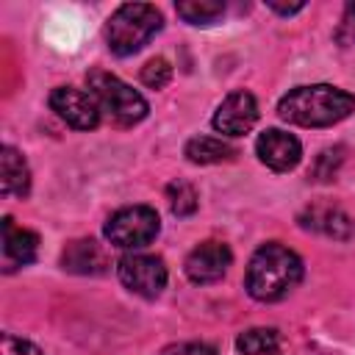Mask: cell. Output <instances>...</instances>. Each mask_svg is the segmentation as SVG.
Returning <instances> with one entry per match:
<instances>
[{"label": "cell", "instance_id": "1", "mask_svg": "<svg viewBox=\"0 0 355 355\" xmlns=\"http://www.w3.org/2000/svg\"><path fill=\"white\" fill-rule=\"evenodd\" d=\"M302 280V258L280 241L261 244L244 275V288L258 302H277L291 294Z\"/></svg>", "mask_w": 355, "mask_h": 355}, {"label": "cell", "instance_id": "2", "mask_svg": "<svg viewBox=\"0 0 355 355\" xmlns=\"http://www.w3.org/2000/svg\"><path fill=\"white\" fill-rule=\"evenodd\" d=\"M355 111V97L330 83H311L291 89L280 103V119L302 128H327L347 119Z\"/></svg>", "mask_w": 355, "mask_h": 355}, {"label": "cell", "instance_id": "3", "mask_svg": "<svg viewBox=\"0 0 355 355\" xmlns=\"http://www.w3.org/2000/svg\"><path fill=\"white\" fill-rule=\"evenodd\" d=\"M161 11L150 3H125L119 6L108 25H105V42L111 53L116 55H133L141 50L158 31H161Z\"/></svg>", "mask_w": 355, "mask_h": 355}, {"label": "cell", "instance_id": "4", "mask_svg": "<svg viewBox=\"0 0 355 355\" xmlns=\"http://www.w3.org/2000/svg\"><path fill=\"white\" fill-rule=\"evenodd\" d=\"M89 92L97 100L100 114H105L119 128H130L147 116V100L133 86H128L125 80H119L111 72L92 69L89 72Z\"/></svg>", "mask_w": 355, "mask_h": 355}, {"label": "cell", "instance_id": "5", "mask_svg": "<svg viewBox=\"0 0 355 355\" xmlns=\"http://www.w3.org/2000/svg\"><path fill=\"white\" fill-rule=\"evenodd\" d=\"M161 230V219L150 205H128L108 216L105 239L119 250H139L147 247Z\"/></svg>", "mask_w": 355, "mask_h": 355}, {"label": "cell", "instance_id": "6", "mask_svg": "<svg viewBox=\"0 0 355 355\" xmlns=\"http://www.w3.org/2000/svg\"><path fill=\"white\" fill-rule=\"evenodd\" d=\"M116 275L122 280V286L139 297H158L166 286V266L158 255H147V252H128L119 258L116 263Z\"/></svg>", "mask_w": 355, "mask_h": 355}, {"label": "cell", "instance_id": "7", "mask_svg": "<svg viewBox=\"0 0 355 355\" xmlns=\"http://www.w3.org/2000/svg\"><path fill=\"white\" fill-rule=\"evenodd\" d=\"M50 108L78 130H92L100 125V108L92 92H83L75 86H55L50 92Z\"/></svg>", "mask_w": 355, "mask_h": 355}, {"label": "cell", "instance_id": "8", "mask_svg": "<svg viewBox=\"0 0 355 355\" xmlns=\"http://www.w3.org/2000/svg\"><path fill=\"white\" fill-rule=\"evenodd\" d=\"M230 261H233V252H230L227 244H222V241H202V244H197L186 255L183 272H186V277L191 283L205 286V283L222 280L227 266H230Z\"/></svg>", "mask_w": 355, "mask_h": 355}, {"label": "cell", "instance_id": "9", "mask_svg": "<svg viewBox=\"0 0 355 355\" xmlns=\"http://www.w3.org/2000/svg\"><path fill=\"white\" fill-rule=\"evenodd\" d=\"M214 130L216 133H225V136H244L252 130V125L258 122V103L250 92L239 89V92H230L216 114H214Z\"/></svg>", "mask_w": 355, "mask_h": 355}, {"label": "cell", "instance_id": "10", "mask_svg": "<svg viewBox=\"0 0 355 355\" xmlns=\"http://www.w3.org/2000/svg\"><path fill=\"white\" fill-rule=\"evenodd\" d=\"M255 153L261 158V164H266L272 172H288L300 164L302 158V144L297 136L280 130V128H269L258 136L255 141Z\"/></svg>", "mask_w": 355, "mask_h": 355}, {"label": "cell", "instance_id": "11", "mask_svg": "<svg viewBox=\"0 0 355 355\" xmlns=\"http://www.w3.org/2000/svg\"><path fill=\"white\" fill-rule=\"evenodd\" d=\"M39 250V239L33 230L17 227L11 216L3 219V269L14 272L19 266H28L36 258Z\"/></svg>", "mask_w": 355, "mask_h": 355}, {"label": "cell", "instance_id": "12", "mask_svg": "<svg viewBox=\"0 0 355 355\" xmlns=\"http://www.w3.org/2000/svg\"><path fill=\"white\" fill-rule=\"evenodd\" d=\"M61 263L67 272H75V275H103L108 266V258L94 239H78L64 250Z\"/></svg>", "mask_w": 355, "mask_h": 355}, {"label": "cell", "instance_id": "13", "mask_svg": "<svg viewBox=\"0 0 355 355\" xmlns=\"http://www.w3.org/2000/svg\"><path fill=\"white\" fill-rule=\"evenodd\" d=\"M0 175H3L0 183L6 197H25L31 191V169L25 158L8 144L0 150Z\"/></svg>", "mask_w": 355, "mask_h": 355}, {"label": "cell", "instance_id": "14", "mask_svg": "<svg viewBox=\"0 0 355 355\" xmlns=\"http://www.w3.org/2000/svg\"><path fill=\"white\" fill-rule=\"evenodd\" d=\"M302 227H313L319 233H327L333 239H347L352 230V222L344 211L338 208H327V205H316L302 216Z\"/></svg>", "mask_w": 355, "mask_h": 355}, {"label": "cell", "instance_id": "15", "mask_svg": "<svg viewBox=\"0 0 355 355\" xmlns=\"http://www.w3.org/2000/svg\"><path fill=\"white\" fill-rule=\"evenodd\" d=\"M183 155L191 161V164H222V161H230L236 155V150L222 141V139H214V136H194L186 141L183 147Z\"/></svg>", "mask_w": 355, "mask_h": 355}, {"label": "cell", "instance_id": "16", "mask_svg": "<svg viewBox=\"0 0 355 355\" xmlns=\"http://www.w3.org/2000/svg\"><path fill=\"white\" fill-rule=\"evenodd\" d=\"M236 347L244 355H277L280 352V333L275 327H252L236 338Z\"/></svg>", "mask_w": 355, "mask_h": 355}, {"label": "cell", "instance_id": "17", "mask_svg": "<svg viewBox=\"0 0 355 355\" xmlns=\"http://www.w3.org/2000/svg\"><path fill=\"white\" fill-rule=\"evenodd\" d=\"M175 8H178V17L186 19L189 25H211L225 14L222 0H183Z\"/></svg>", "mask_w": 355, "mask_h": 355}, {"label": "cell", "instance_id": "18", "mask_svg": "<svg viewBox=\"0 0 355 355\" xmlns=\"http://www.w3.org/2000/svg\"><path fill=\"white\" fill-rule=\"evenodd\" d=\"M166 200H169V208L175 216H191L200 205V194L191 183L186 180H175L166 186Z\"/></svg>", "mask_w": 355, "mask_h": 355}, {"label": "cell", "instance_id": "19", "mask_svg": "<svg viewBox=\"0 0 355 355\" xmlns=\"http://www.w3.org/2000/svg\"><path fill=\"white\" fill-rule=\"evenodd\" d=\"M172 78V67L166 58H150L144 67H141V83L150 86V89H161L166 86Z\"/></svg>", "mask_w": 355, "mask_h": 355}, {"label": "cell", "instance_id": "20", "mask_svg": "<svg viewBox=\"0 0 355 355\" xmlns=\"http://www.w3.org/2000/svg\"><path fill=\"white\" fill-rule=\"evenodd\" d=\"M3 352L0 355H44L36 344H31V341H25V338H17V336H11V333H3Z\"/></svg>", "mask_w": 355, "mask_h": 355}, {"label": "cell", "instance_id": "21", "mask_svg": "<svg viewBox=\"0 0 355 355\" xmlns=\"http://www.w3.org/2000/svg\"><path fill=\"white\" fill-rule=\"evenodd\" d=\"M161 355H216V349L211 344H202V341H180V344L164 347Z\"/></svg>", "mask_w": 355, "mask_h": 355}, {"label": "cell", "instance_id": "22", "mask_svg": "<svg viewBox=\"0 0 355 355\" xmlns=\"http://www.w3.org/2000/svg\"><path fill=\"white\" fill-rule=\"evenodd\" d=\"M266 6H269L272 11H277V14H283V17H288V14H297V11H302V8H305V3H302V0H297V3H280V0H266Z\"/></svg>", "mask_w": 355, "mask_h": 355}]
</instances>
